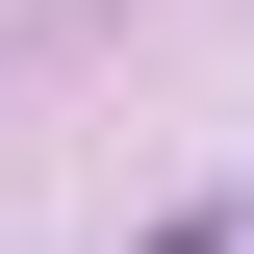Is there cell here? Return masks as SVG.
Masks as SVG:
<instances>
[{"mask_svg":"<svg viewBox=\"0 0 254 254\" xmlns=\"http://www.w3.org/2000/svg\"><path fill=\"white\" fill-rule=\"evenodd\" d=\"M153 254H254V203H178V229H153Z\"/></svg>","mask_w":254,"mask_h":254,"instance_id":"6da1fadb","label":"cell"}]
</instances>
